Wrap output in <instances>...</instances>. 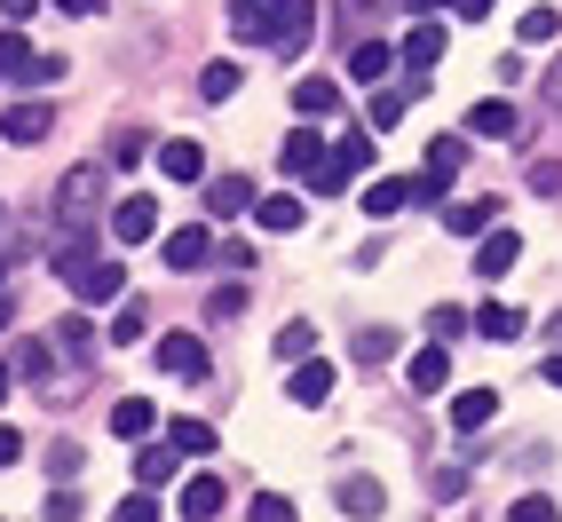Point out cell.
Instances as JSON below:
<instances>
[{"label":"cell","mask_w":562,"mask_h":522,"mask_svg":"<svg viewBox=\"0 0 562 522\" xmlns=\"http://www.w3.org/2000/svg\"><path fill=\"white\" fill-rule=\"evenodd\" d=\"M554 32H562V16H554V9H522V24H515V41H522V48H547Z\"/></svg>","instance_id":"cell-33"},{"label":"cell","mask_w":562,"mask_h":522,"mask_svg":"<svg viewBox=\"0 0 562 522\" xmlns=\"http://www.w3.org/2000/svg\"><path fill=\"white\" fill-rule=\"evenodd\" d=\"M333 507H341V514H357V522H372V514L389 507V491H381L372 475H341V491H333Z\"/></svg>","instance_id":"cell-15"},{"label":"cell","mask_w":562,"mask_h":522,"mask_svg":"<svg viewBox=\"0 0 562 522\" xmlns=\"http://www.w3.org/2000/svg\"><path fill=\"white\" fill-rule=\"evenodd\" d=\"M333 103H341V88H333V80H293V111H302V120H325Z\"/></svg>","instance_id":"cell-29"},{"label":"cell","mask_w":562,"mask_h":522,"mask_svg":"<svg viewBox=\"0 0 562 522\" xmlns=\"http://www.w3.org/2000/svg\"><path fill=\"white\" fill-rule=\"evenodd\" d=\"M310 32H317V0H285V9H278V56H302L310 48Z\"/></svg>","instance_id":"cell-8"},{"label":"cell","mask_w":562,"mask_h":522,"mask_svg":"<svg viewBox=\"0 0 562 522\" xmlns=\"http://www.w3.org/2000/svg\"><path fill=\"white\" fill-rule=\"evenodd\" d=\"M182 459H175V443H143V459H135V491H159V483H175Z\"/></svg>","instance_id":"cell-22"},{"label":"cell","mask_w":562,"mask_h":522,"mask_svg":"<svg viewBox=\"0 0 562 522\" xmlns=\"http://www.w3.org/2000/svg\"><path fill=\"white\" fill-rule=\"evenodd\" d=\"M167 443H175V459H206V452H214V428L191 420V412H175V420H167Z\"/></svg>","instance_id":"cell-24"},{"label":"cell","mask_w":562,"mask_h":522,"mask_svg":"<svg viewBox=\"0 0 562 522\" xmlns=\"http://www.w3.org/2000/svg\"><path fill=\"white\" fill-rule=\"evenodd\" d=\"M16 372H24V381H56V356H48V341H16Z\"/></svg>","instance_id":"cell-37"},{"label":"cell","mask_w":562,"mask_h":522,"mask_svg":"<svg viewBox=\"0 0 562 522\" xmlns=\"http://www.w3.org/2000/svg\"><path fill=\"white\" fill-rule=\"evenodd\" d=\"M539 381H547V388H562V356H547V364H539Z\"/></svg>","instance_id":"cell-50"},{"label":"cell","mask_w":562,"mask_h":522,"mask_svg":"<svg viewBox=\"0 0 562 522\" xmlns=\"http://www.w3.org/2000/svg\"><path fill=\"white\" fill-rule=\"evenodd\" d=\"M48 467H56V475H80V443L56 435V443H48Z\"/></svg>","instance_id":"cell-45"},{"label":"cell","mask_w":562,"mask_h":522,"mask_svg":"<svg viewBox=\"0 0 562 522\" xmlns=\"http://www.w3.org/2000/svg\"><path fill=\"white\" fill-rule=\"evenodd\" d=\"M404 381H412V396H436L443 381H452V349H412Z\"/></svg>","instance_id":"cell-16"},{"label":"cell","mask_w":562,"mask_h":522,"mask_svg":"<svg viewBox=\"0 0 562 522\" xmlns=\"http://www.w3.org/2000/svg\"><path fill=\"white\" fill-rule=\"evenodd\" d=\"M16 325V302H9V293H0V332H9Z\"/></svg>","instance_id":"cell-55"},{"label":"cell","mask_w":562,"mask_h":522,"mask_svg":"<svg viewBox=\"0 0 562 522\" xmlns=\"http://www.w3.org/2000/svg\"><path fill=\"white\" fill-rule=\"evenodd\" d=\"M71 293H80L88 309L95 302H120V293H127V261H88V270L71 277Z\"/></svg>","instance_id":"cell-6"},{"label":"cell","mask_w":562,"mask_h":522,"mask_svg":"<svg viewBox=\"0 0 562 522\" xmlns=\"http://www.w3.org/2000/svg\"><path fill=\"white\" fill-rule=\"evenodd\" d=\"M159 364L175 372V381H206V341H191V332H167V341H159Z\"/></svg>","instance_id":"cell-13"},{"label":"cell","mask_w":562,"mask_h":522,"mask_svg":"<svg viewBox=\"0 0 562 522\" xmlns=\"http://www.w3.org/2000/svg\"><path fill=\"white\" fill-rule=\"evenodd\" d=\"M547 95H554V111H562V64H554V71H547Z\"/></svg>","instance_id":"cell-53"},{"label":"cell","mask_w":562,"mask_h":522,"mask_svg":"<svg viewBox=\"0 0 562 522\" xmlns=\"http://www.w3.org/2000/svg\"><path fill=\"white\" fill-rule=\"evenodd\" d=\"M325 159H333V151H325L310 127H293V135H285V151H278V167H285L293 182H317V167H325Z\"/></svg>","instance_id":"cell-10"},{"label":"cell","mask_w":562,"mask_h":522,"mask_svg":"<svg viewBox=\"0 0 562 522\" xmlns=\"http://www.w3.org/2000/svg\"><path fill=\"white\" fill-rule=\"evenodd\" d=\"M507 522H562V507H554L547 491H531V499H515V507H507Z\"/></svg>","instance_id":"cell-40"},{"label":"cell","mask_w":562,"mask_h":522,"mask_svg":"<svg viewBox=\"0 0 562 522\" xmlns=\"http://www.w3.org/2000/svg\"><path fill=\"white\" fill-rule=\"evenodd\" d=\"M56 9H64V16H95V9H103V0H56Z\"/></svg>","instance_id":"cell-49"},{"label":"cell","mask_w":562,"mask_h":522,"mask_svg":"<svg viewBox=\"0 0 562 522\" xmlns=\"http://www.w3.org/2000/svg\"><path fill=\"white\" fill-rule=\"evenodd\" d=\"M16 459H24V435H16V428H0V467H16Z\"/></svg>","instance_id":"cell-47"},{"label":"cell","mask_w":562,"mask_h":522,"mask_svg":"<svg viewBox=\"0 0 562 522\" xmlns=\"http://www.w3.org/2000/svg\"><path fill=\"white\" fill-rule=\"evenodd\" d=\"M452 9H460V16H492V0H452Z\"/></svg>","instance_id":"cell-52"},{"label":"cell","mask_w":562,"mask_h":522,"mask_svg":"<svg viewBox=\"0 0 562 522\" xmlns=\"http://www.w3.org/2000/svg\"><path fill=\"white\" fill-rule=\"evenodd\" d=\"M404 9H412V16H436V9H443V0H404Z\"/></svg>","instance_id":"cell-54"},{"label":"cell","mask_w":562,"mask_h":522,"mask_svg":"<svg viewBox=\"0 0 562 522\" xmlns=\"http://www.w3.org/2000/svg\"><path fill=\"white\" fill-rule=\"evenodd\" d=\"M468 325L483 332V341H522V332H531V317H522L515 302H483V309H475Z\"/></svg>","instance_id":"cell-14"},{"label":"cell","mask_w":562,"mask_h":522,"mask_svg":"<svg viewBox=\"0 0 562 522\" xmlns=\"http://www.w3.org/2000/svg\"><path fill=\"white\" fill-rule=\"evenodd\" d=\"M396 349H404V341H396L389 325H372V332H357V356H364V364H389Z\"/></svg>","instance_id":"cell-38"},{"label":"cell","mask_w":562,"mask_h":522,"mask_svg":"<svg viewBox=\"0 0 562 522\" xmlns=\"http://www.w3.org/2000/svg\"><path fill=\"white\" fill-rule=\"evenodd\" d=\"M206 253H214V238H206L199 222H191V230H175V238H167V270H199Z\"/></svg>","instance_id":"cell-28"},{"label":"cell","mask_w":562,"mask_h":522,"mask_svg":"<svg viewBox=\"0 0 562 522\" xmlns=\"http://www.w3.org/2000/svg\"><path fill=\"white\" fill-rule=\"evenodd\" d=\"M103 191H111V167H71L64 182H56V214H64V230H71V222H88L95 206H103Z\"/></svg>","instance_id":"cell-1"},{"label":"cell","mask_w":562,"mask_h":522,"mask_svg":"<svg viewBox=\"0 0 562 522\" xmlns=\"http://www.w3.org/2000/svg\"><path fill=\"white\" fill-rule=\"evenodd\" d=\"M515 261H522V238L515 230H483L475 238V277H507Z\"/></svg>","instance_id":"cell-11"},{"label":"cell","mask_w":562,"mask_h":522,"mask_svg":"<svg viewBox=\"0 0 562 522\" xmlns=\"http://www.w3.org/2000/svg\"><path fill=\"white\" fill-rule=\"evenodd\" d=\"M492 412H499V396H492V388H460V396H452V428H460V435L492 428Z\"/></svg>","instance_id":"cell-23"},{"label":"cell","mask_w":562,"mask_h":522,"mask_svg":"<svg viewBox=\"0 0 562 522\" xmlns=\"http://www.w3.org/2000/svg\"><path fill=\"white\" fill-rule=\"evenodd\" d=\"M246 514H254V522H302V514H293V499H278V491H254Z\"/></svg>","instance_id":"cell-43"},{"label":"cell","mask_w":562,"mask_h":522,"mask_svg":"<svg viewBox=\"0 0 562 522\" xmlns=\"http://www.w3.org/2000/svg\"><path fill=\"white\" fill-rule=\"evenodd\" d=\"M135 341H143V309L127 302L120 317H111V349H135Z\"/></svg>","instance_id":"cell-44"},{"label":"cell","mask_w":562,"mask_h":522,"mask_svg":"<svg viewBox=\"0 0 562 522\" xmlns=\"http://www.w3.org/2000/svg\"><path fill=\"white\" fill-rule=\"evenodd\" d=\"M554 341H562V309H554Z\"/></svg>","instance_id":"cell-56"},{"label":"cell","mask_w":562,"mask_h":522,"mask_svg":"<svg viewBox=\"0 0 562 522\" xmlns=\"http://www.w3.org/2000/svg\"><path fill=\"white\" fill-rule=\"evenodd\" d=\"M32 9H41V0H0V16H9V24H24Z\"/></svg>","instance_id":"cell-48"},{"label":"cell","mask_w":562,"mask_h":522,"mask_svg":"<svg viewBox=\"0 0 562 522\" xmlns=\"http://www.w3.org/2000/svg\"><path fill=\"white\" fill-rule=\"evenodd\" d=\"M88 253H95V238H88V222H71V230H56V246H48V270L71 285V277H80L88 270Z\"/></svg>","instance_id":"cell-9"},{"label":"cell","mask_w":562,"mask_h":522,"mask_svg":"<svg viewBox=\"0 0 562 522\" xmlns=\"http://www.w3.org/2000/svg\"><path fill=\"white\" fill-rule=\"evenodd\" d=\"M238 95V64H206L199 71V103H231Z\"/></svg>","instance_id":"cell-34"},{"label":"cell","mask_w":562,"mask_h":522,"mask_svg":"<svg viewBox=\"0 0 562 522\" xmlns=\"http://www.w3.org/2000/svg\"><path fill=\"white\" fill-rule=\"evenodd\" d=\"M428 332H436V349H452V341H460V332H468V317L436 302V309H428Z\"/></svg>","instance_id":"cell-41"},{"label":"cell","mask_w":562,"mask_h":522,"mask_svg":"<svg viewBox=\"0 0 562 522\" xmlns=\"http://www.w3.org/2000/svg\"><path fill=\"white\" fill-rule=\"evenodd\" d=\"M310 341H317V332H310L302 317H293V325L278 332V349H270V356H278V364H310Z\"/></svg>","instance_id":"cell-36"},{"label":"cell","mask_w":562,"mask_h":522,"mask_svg":"<svg viewBox=\"0 0 562 522\" xmlns=\"http://www.w3.org/2000/svg\"><path fill=\"white\" fill-rule=\"evenodd\" d=\"M278 9H285V0H231V41H261V48H270L278 41Z\"/></svg>","instance_id":"cell-4"},{"label":"cell","mask_w":562,"mask_h":522,"mask_svg":"<svg viewBox=\"0 0 562 522\" xmlns=\"http://www.w3.org/2000/svg\"><path fill=\"white\" fill-rule=\"evenodd\" d=\"M48 522H80V491H48Z\"/></svg>","instance_id":"cell-46"},{"label":"cell","mask_w":562,"mask_h":522,"mask_svg":"<svg viewBox=\"0 0 562 522\" xmlns=\"http://www.w3.org/2000/svg\"><path fill=\"white\" fill-rule=\"evenodd\" d=\"M254 222H261L270 238H293L310 214H302V198H293V191H270V198H254Z\"/></svg>","instance_id":"cell-12"},{"label":"cell","mask_w":562,"mask_h":522,"mask_svg":"<svg viewBox=\"0 0 562 522\" xmlns=\"http://www.w3.org/2000/svg\"><path fill=\"white\" fill-rule=\"evenodd\" d=\"M103 222H111V238H120V246H151V238H159V198H143V191H135V198L111 206Z\"/></svg>","instance_id":"cell-3"},{"label":"cell","mask_w":562,"mask_h":522,"mask_svg":"<svg viewBox=\"0 0 562 522\" xmlns=\"http://www.w3.org/2000/svg\"><path fill=\"white\" fill-rule=\"evenodd\" d=\"M468 167V135H436L428 143V167H420V182H412V198H443V191H452V174Z\"/></svg>","instance_id":"cell-2"},{"label":"cell","mask_w":562,"mask_h":522,"mask_svg":"<svg viewBox=\"0 0 562 522\" xmlns=\"http://www.w3.org/2000/svg\"><path fill=\"white\" fill-rule=\"evenodd\" d=\"M0 222H9V214H0Z\"/></svg>","instance_id":"cell-57"},{"label":"cell","mask_w":562,"mask_h":522,"mask_svg":"<svg viewBox=\"0 0 562 522\" xmlns=\"http://www.w3.org/2000/svg\"><path fill=\"white\" fill-rule=\"evenodd\" d=\"M389 71H396V48H389V41H357V48H349V80H364V88H381Z\"/></svg>","instance_id":"cell-19"},{"label":"cell","mask_w":562,"mask_h":522,"mask_svg":"<svg viewBox=\"0 0 562 522\" xmlns=\"http://www.w3.org/2000/svg\"><path fill=\"white\" fill-rule=\"evenodd\" d=\"M285 396H293V404H325V396H333V364H325V356L293 364V372H285Z\"/></svg>","instance_id":"cell-20"},{"label":"cell","mask_w":562,"mask_h":522,"mask_svg":"<svg viewBox=\"0 0 562 522\" xmlns=\"http://www.w3.org/2000/svg\"><path fill=\"white\" fill-rule=\"evenodd\" d=\"M151 428H159L151 396H120V404H111V435H120V443H151Z\"/></svg>","instance_id":"cell-7"},{"label":"cell","mask_w":562,"mask_h":522,"mask_svg":"<svg viewBox=\"0 0 562 522\" xmlns=\"http://www.w3.org/2000/svg\"><path fill=\"white\" fill-rule=\"evenodd\" d=\"M515 127H522V111H515V103H499V95L468 111V135H492V143H499V135H515Z\"/></svg>","instance_id":"cell-27"},{"label":"cell","mask_w":562,"mask_h":522,"mask_svg":"<svg viewBox=\"0 0 562 522\" xmlns=\"http://www.w3.org/2000/svg\"><path fill=\"white\" fill-rule=\"evenodd\" d=\"M333 167H341V174L357 182V174L372 167V135H364V127H357V135H341V143H333Z\"/></svg>","instance_id":"cell-31"},{"label":"cell","mask_w":562,"mask_h":522,"mask_svg":"<svg viewBox=\"0 0 562 522\" xmlns=\"http://www.w3.org/2000/svg\"><path fill=\"white\" fill-rule=\"evenodd\" d=\"M111 522H159V499L151 491H127L120 507H111Z\"/></svg>","instance_id":"cell-42"},{"label":"cell","mask_w":562,"mask_h":522,"mask_svg":"<svg viewBox=\"0 0 562 522\" xmlns=\"http://www.w3.org/2000/svg\"><path fill=\"white\" fill-rule=\"evenodd\" d=\"M159 174H167V182H206V143H199V135L159 143Z\"/></svg>","instance_id":"cell-5"},{"label":"cell","mask_w":562,"mask_h":522,"mask_svg":"<svg viewBox=\"0 0 562 522\" xmlns=\"http://www.w3.org/2000/svg\"><path fill=\"white\" fill-rule=\"evenodd\" d=\"M9 388H16V364H9V356H0V404H9Z\"/></svg>","instance_id":"cell-51"},{"label":"cell","mask_w":562,"mask_h":522,"mask_svg":"<svg viewBox=\"0 0 562 522\" xmlns=\"http://www.w3.org/2000/svg\"><path fill=\"white\" fill-rule=\"evenodd\" d=\"M32 64H41V56H32L24 32H0V80H32Z\"/></svg>","instance_id":"cell-30"},{"label":"cell","mask_w":562,"mask_h":522,"mask_svg":"<svg viewBox=\"0 0 562 522\" xmlns=\"http://www.w3.org/2000/svg\"><path fill=\"white\" fill-rule=\"evenodd\" d=\"M222 499H231V491H222L214 475H182V522H214Z\"/></svg>","instance_id":"cell-18"},{"label":"cell","mask_w":562,"mask_h":522,"mask_svg":"<svg viewBox=\"0 0 562 522\" xmlns=\"http://www.w3.org/2000/svg\"><path fill=\"white\" fill-rule=\"evenodd\" d=\"M48 120H56V111H48L41 95H32V103H9V120H0V135H9V143H41V135H48Z\"/></svg>","instance_id":"cell-21"},{"label":"cell","mask_w":562,"mask_h":522,"mask_svg":"<svg viewBox=\"0 0 562 522\" xmlns=\"http://www.w3.org/2000/svg\"><path fill=\"white\" fill-rule=\"evenodd\" d=\"M206 206H214L222 222L246 214V206H254V182H246V174H214V182H206Z\"/></svg>","instance_id":"cell-26"},{"label":"cell","mask_w":562,"mask_h":522,"mask_svg":"<svg viewBox=\"0 0 562 522\" xmlns=\"http://www.w3.org/2000/svg\"><path fill=\"white\" fill-rule=\"evenodd\" d=\"M404 111H412V88H381V95H364V135H389Z\"/></svg>","instance_id":"cell-25"},{"label":"cell","mask_w":562,"mask_h":522,"mask_svg":"<svg viewBox=\"0 0 562 522\" xmlns=\"http://www.w3.org/2000/svg\"><path fill=\"white\" fill-rule=\"evenodd\" d=\"M404 64H412V95H420V80L443 64V24H420V32H412V41H404Z\"/></svg>","instance_id":"cell-17"},{"label":"cell","mask_w":562,"mask_h":522,"mask_svg":"<svg viewBox=\"0 0 562 522\" xmlns=\"http://www.w3.org/2000/svg\"><path fill=\"white\" fill-rule=\"evenodd\" d=\"M443 230H452V238H483V230H492V206H443Z\"/></svg>","instance_id":"cell-35"},{"label":"cell","mask_w":562,"mask_h":522,"mask_svg":"<svg viewBox=\"0 0 562 522\" xmlns=\"http://www.w3.org/2000/svg\"><path fill=\"white\" fill-rule=\"evenodd\" d=\"M238 309H246V285H214V293H206V317H214V325H231Z\"/></svg>","instance_id":"cell-39"},{"label":"cell","mask_w":562,"mask_h":522,"mask_svg":"<svg viewBox=\"0 0 562 522\" xmlns=\"http://www.w3.org/2000/svg\"><path fill=\"white\" fill-rule=\"evenodd\" d=\"M396 206H412V182H364V214H372V222L396 214Z\"/></svg>","instance_id":"cell-32"}]
</instances>
